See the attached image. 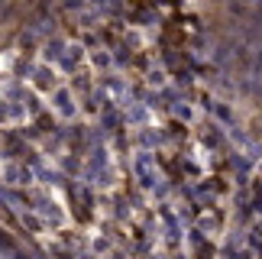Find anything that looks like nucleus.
<instances>
[{
  "label": "nucleus",
  "instance_id": "obj_1",
  "mask_svg": "<svg viewBox=\"0 0 262 259\" xmlns=\"http://www.w3.org/2000/svg\"><path fill=\"white\" fill-rule=\"evenodd\" d=\"M0 259H36V256L29 253V246L23 240H16L13 233H7L0 227Z\"/></svg>",
  "mask_w": 262,
  "mask_h": 259
}]
</instances>
